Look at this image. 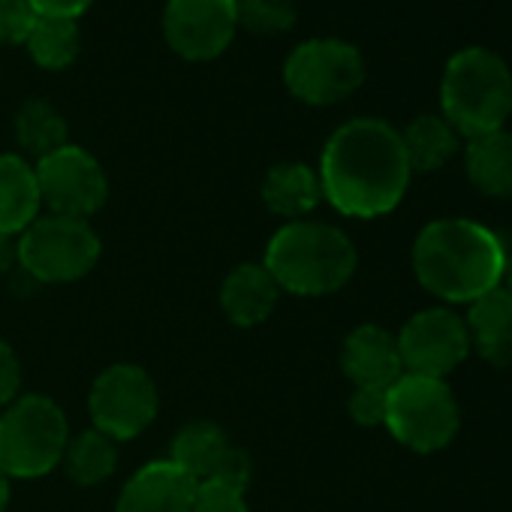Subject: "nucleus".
I'll use <instances>...</instances> for the list:
<instances>
[{"label": "nucleus", "mask_w": 512, "mask_h": 512, "mask_svg": "<svg viewBox=\"0 0 512 512\" xmlns=\"http://www.w3.org/2000/svg\"><path fill=\"white\" fill-rule=\"evenodd\" d=\"M323 199L344 217H383L398 208L410 187V160L401 133L380 118L341 124L320 157Z\"/></svg>", "instance_id": "f257e3e1"}, {"label": "nucleus", "mask_w": 512, "mask_h": 512, "mask_svg": "<svg viewBox=\"0 0 512 512\" xmlns=\"http://www.w3.org/2000/svg\"><path fill=\"white\" fill-rule=\"evenodd\" d=\"M506 247L497 232L467 217L428 223L413 241L416 281L443 302H476L503 281Z\"/></svg>", "instance_id": "f03ea898"}, {"label": "nucleus", "mask_w": 512, "mask_h": 512, "mask_svg": "<svg viewBox=\"0 0 512 512\" xmlns=\"http://www.w3.org/2000/svg\"><path fill=\"white\" fill-rule=\"evenodd\" d=\"M263 266L278 281L281 293L317 299L350 284L359 253L350 235L332 223L290 220L269 238Z\"/></svg>", "instance_id": "7ed1b4c3"}, {"label": "nucleus", "mask_w": 512, "mask_h": 512, "mask_svg": "<svg viewBox=\"0 0 512 512\" xmlns=\"http://www.w3.org/2000/svg\"><path fill=\"white\" fill-rule=\"evenodd\" d=\"M440 109L458 136L476 139L503 130L512 115V73L488 49H461L446 61Z\"/></svg>", "instance_id": "20e7f679"}, {"label": "nucleus", "mask_w": 512, "mask_h": 512, "mask_svg": "<svg viewBox=\"0 0 512 512\" xmlns=\"http://www.w3.org/2000/svg\"><path fill=\"white\" fill-rule=\"evenodd\" d=\"M70 443V422L49 395H19L0 413V473L40 479L52 473Z\"/></svg>", "instance_id": "39448f33"}, {"label": "nucleus", "mask_w": 512, "mask_h": 512, "mask_svg": "<svg viewBox=\"0 0 512 512\" xmlns=\"http://www.w3.org/2000/svg\"><path fill=\"white\" fill-rule=\"evenodd\" d=\"M383 425L401 446L413 452H437L455 440L461 410L443 380L401 374L386 392Z\"/></svg>", "instance_id": "423d86ee"}, {"label": "nucleus", "mask_w": 512, "mask_h": 512, "mask_svg": "<svg viewBox=\"0 0 512 512\" xmlns=\"http://www.w3.org/2000/svg\"><path fill=\"white\" fill-rule=\"evenodd\" d=\"M19 266L40 284H73L85 278L103 253L91 220L43 214L19 238Z\"/></svg>", "instance_id": "0eeeda50"}, {"label": "nucleus", "mask_w": 512, "mask_h": 512, "mask_svg": "<svg viewBox=\"0 0 512 512\" xmlns=\"http://www.w3.org/2000/svg\"><path fill=\"white\" fill-rule=\"evenodd\" d=\"M365 82V58L356 46L323 37L296 46L284 64L287 91L308 106H335Z\"/></svg>", "instance_id": "6e6552de"}, {"label": "nucleus", "mask_w": 512, "mask_h": 512, "mask_svg": "<svg viewBox=\"0 0 512 512\" xmlns=\"http://www.w3.org/2000/svg\"><path fill=\"white\" fill-rule=\"evenodd\" d=\"M160 395L151 374L139 365H109L91 386L88 413L97 431L115 443L139 437L157 416Z\"/></svg>", "instance_id": "1a4fd4ad"}, {"label": "nucleus", "mask_w": 512, "mask_h": 512, "mask_svg": "<svg viewBox=\"0 0 512 512\" xmlns=\"http://www.w3.org/2000/svg\"><path fill=\"white\" fill-rule=\"evenodd\" d=\"M34 172L49 214L91 220L109 199V181L100 160L79 145L67 142L64 148L37 160Z\"/></svg>", "instance_id": "9d476101"}, {"label": "nucleus", "mask_w": 512, "mask_h": 512, "mask_svg": "<svg viewBox=\"0 0 512 512\" xmlns=\"http://www.w3.org/2000/svg\"><path fill=\"white\" fill-rule=\"evenodd\" d=\"M398 353L404 374L443 380L470 353L464 317L449 308H425L413 314L398 335Z\"/></svg>", "instance_id": "9b49d317"}, {"label": "nucleus", "mask_w": 512, "mask_h": 512, "mask_svg": "<svg viewBox=\"0 0 512 512\" xmlns=\"http://www.w3.org/2000/svg\"><path fill=\"white\" fill-rule=\"evenodd\" d=\"M238 31L235 0H169L163 13V37L184 61L220 58Z\"/></svg>", "instance_id": "f8f14e48"}, {"label": "nucleus", "mask_w": 512, "mask_h": 512, "mask_svg": "<svg viewBox=\"0 0 512 512\" xmlns=\"http://www.w3.org/2000/svg\"><path fill=\"white\" fill-rule=\"evenodd\" d=\"M196 482L169 458L139 467L118 494L115 512H190Z\"/></svg>", "instance_id": "ddd939ff"}, {"label": "nucleus", "mask_w": 512, "mask_h": 512, "mask_svg": "<svg viewBox=\"0 0 512 512\" xmlns=\"http://www.w3.org/2000/svg\"><path fill=\"white\" fill-rule=\"evenodd\" d=\"M341 371L353 386H377L389 389L401 374V353H398V338L386 332L383 326L365 323L356 326L341 347Z\"/></svg>", "instance_id": "4468645a"}, {"label": "nucleus", "mask_w": 512, "mask_h": 512, "mask_svg": "<svg viewBox=\"0 0 512 512\" xmlns=\"http://www.w3.org/2000/svg\"><path fill=\"white\" fill-rule=\"evenodd\" d=\"M281 299L278 281L263 263H241L220 284V308L238 329H253L272 317Z\"/></svg>", "instance_id": "2eb2a0df"}, {"label": "nucleus", "mask_w": 512, "mask_h": 512, "mask_svg": "<svg viewBox=\"0 0 512 512\" xmlns=\"http://www.w3.org/2000/svg\"><path fill=\"white\" fill-rule=\"evenodd\" d=\"M470 347L494 368L512 365V293L503 287L470 302L464 317Z\"/></svg>", "instance_id": "dca6fc26"}, {"label": "nucleus", "mask_w": 512, "mask_h": 512, "mask_svg": "<svg viewBox=\"0 0 512 512\" xmlns=\"http://www.w3.org/2000/svg\"><path fill=\"white\" fill-rule=\"evenodd\" d=\"M40 208L34 166L22 154H0V232L19 238L40 217Z\"/></svg>", "instance_id": "f3484780"}, {"label": "nucleus", "mask_w": 512, "mask_h": 512, "mask_svg": "<svg viewBox=\"0 0 512 512\" xmlns=\"http://www.w3.org/2000/svg\"><path fill=\"white\" fill-rule=\"evenodd\" d=\"M263 202L272 214L287 217V220H302L308 217L320 199V175L308 163H278L266 172L263 181Z\"/></svg>", "instance_id": "a211bd4d"}, {"label": "nucleus", "mask_w": 512, "mask_h": 512, "mask_svg": "<svg viewBox=\"0 0 512 512\" xmlns=\"http://www.w3.org/2000/svg\"><path fill=\"white\" fill-rule=\"evenodd\" d=\"M464 169L479 193L491 199H512V133L497 130L467 139Z\"/></svg>", "instance_id": "6ab92c4d"}, {"label": "nucleus", "mask_w": 512, "mask_h": 512, "mask_svg": "<svg viewBox=\"0 0 512 512\" xmlns=\"http://www.w3.org/2000/svg\"><path fill=\"white\" fill-rule=\"evenodd\" d=\"M232 446L235 443H229V437L220 425L190 422L175 434L169 461L175 467H181L196 485H202V482H211L217 476V470L226 461Z\"/></svg>", "instance_id": "aec40b11"}, {"label": "nucleus", "mask_w": 512, "mask_h": 512, "mask_svg": "<svg viewBox=\"0 0 512 512\" xmlns=\"http://www.w3.org/2000/svg\"><path fill=\"white\" fill-rule=\"evenodd\" d=\"M413 172H437L461 148V136L443 115H419L401 133Z\"/></svg>", "instance_id": "412c9836"}, {"label": "nucleus", "mask_w": 512, "mask_h": 512, "mask_svg": "<svg viewBox=\"0 0 512 512\" xmlns=\"http://www.w3.org/2000/svg\"><path fill=\"white\" fill-rule=\"evenodd\" d=\"M61 464L67 467V473L76 485H85V488L100 485L118 467V443L112 437H106L103 431L88 428V431L70 437Z\"/></svg>", "instance_id": "4be33fe9"}, {"label": "nucleus", "mask_w": 512, "mask_h": 512, "mask_svg": "<svg viewBox=\"0 0 512 512\" xmlns=\"http://www.w3.org/2000/svg\"><path fill=\"white\" fill-rule=\"evenodd\" d=\"M25 46L43 70H67L79 58V46H82L79 22L37 16Z\"/></svg>", "instance_id": "5701e85b"}, {"label": "nucleus", "mask_w": 512, "mask_h": 512, "mask_svg": "<svg viewBox=\"0 0 512 512\" xmlns=\"http://www.w3.org/2000/svg\"><path fill=\"white\" fill-rule=\"evenodd\" d=\"M16 139L28 154L43 160L67 145V121L52 103L28 100L16 115Z\"/></svg>", "instance_id": "b1692460"}, {"label": "nucleus", "mask_w": 512, "mask_h": 512, "mask_svg": "<svg viewBox=\"0 0 512 512\" xmlns=\"http://www.w3.org/2000/svg\"><path fill=\"white\" fill-rule=\"evenodd\" d=\"M238 28L250 34L275 37L296 25V4L293 0H235Z\"/></svg>", "instance_id": "393cba45"}, {"label": "nucleus", "mask_w": 512, "mask_h": 512, "mask_svg": "<svg viewBox=\"0 0 512 512\" xmlns=\"http://www.w3.org/2000/svg\"><path fill=\"white\" fill-rule=\"evenodd\" d=\"M37 22L28 0H0V46H22Z\"/></svg>", "instance_id": "a878e982"}, {"label": "nucleus", "mask_w": 512, "mask_h": 512, "mask_svg": "<svg viewBox=\"0 0 512 512\" xmlns=\"http://www.w3.org/2000/svg\"><path fill=\"white\" fill-rule=\"evenodd\" d=\"M386 392L389 389H377V386H356L350 401H347V410L353 416L356 425L362 428H377L386 422Z\"/></svg>", "instance_id": "bb28decb"}, {"label": "nucleus", "mask_w": 512, "mask_h": 512, "mask_svg": "<svg viewBox=\"0 0 512 512\" xmlns=\"http://www.w3.org/2000/svg\"><path fill=\"white\" fill-rule=\"evenodd\" d=\"M190 512H247L244 491L220 485V482H202L196 485L193 509Z\"/></svg>", "instance_id": "cd10ccee"}, {"label": "nucleus", "mask_w": 512, "mask_h": 512, "mask_svg": "<svg viewBox=\"0 0 512 512\" xmlns=\"http://www.w3.org/2000/svg\"><path fill=\"white\" fill-rule=\"evenodd\" d=\"M22 389V362L16 350L0 338V407H7L19 398Z\"/></svg>", "instance_id": "c85d7f7f"}, {"label": "nucleus", "mask_w": 512, "mask_h": 512, "mask_svg": "<svg viewBox=\"0 0 512 512\" xmlns=\"http://www.w3.org/2000/svg\"><path fill=\"white\" fill-rule=\"evenodd\" d=\"M31 10L46 19H76L94 4V0H28Z\"/></svg>", "instance_id": "c756f323"}, {"label": "nucleus", "mask_w": 512, "mask_h": 512, "mask_svg": "<svg viewBox=\"0 0 512 512\" xmlns=\"http://www.w3.org/2000/svg\"><path fill=\"white\" fill-rule=\"evenodd\" d=\"M16 263H19V244H16V235L0 232V275H7Z\"/></svg>", "instance_id": "7c9ffc66"}, {"label": "nucleus", "mask_w": 512, "mask_h": 512, "mask_svg": "<svg viewBox=\"0 0 512 512\" xmlns=\"http://www.w3.org/2000/svg\"><path fill=\"white\" fill-rule=\"evenodd\" d=\"M10 479L0 473V512H7V506H10Z\"/></svg>", "instance_id": "2f4dec72"}, {"label": "nucleus", "mask_w": 512, "mask_h": 512, "mask_svg": "<svg viewBox=\"0 0 512 512\" xmlns=\"http://www.w3.org/2000/svg\"><path fill=\"white\" fill-rule=\"evenodd\" d=\"M500 287H503L506 293H512V253H506V266H503V281H500Z\"/></svg>", "instance_id": "473e14b6"}]
</instances>
